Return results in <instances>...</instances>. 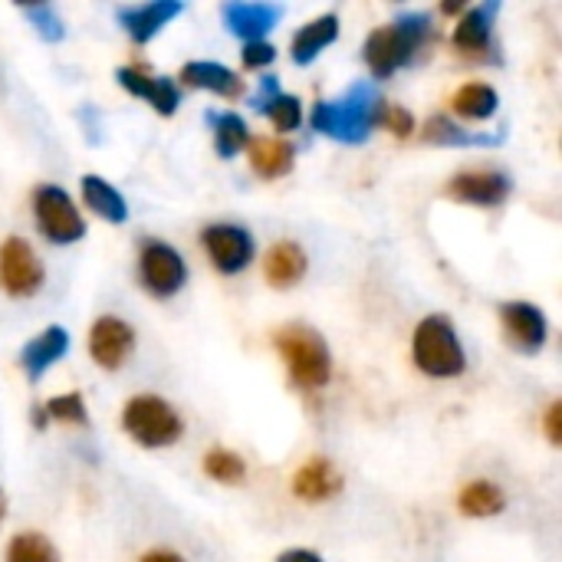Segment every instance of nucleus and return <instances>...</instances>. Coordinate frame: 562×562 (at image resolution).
Instances as JSON below:
<instances>
[{
  "label": "nucleus",
  "instance_id": "1",
  "mask_svg": "<svg viewBox=\"0 0 562 562\" xmlns=\"http://www.w3.org/2000/svg\"><path fill=\"white\" fill-rule=\"evenodd\" d=\"M431 40V16L422 10H408L395 16L389 26H379L366 40V63L375 79H389L402 66L415 59V53Z\"/></svg>",
  "mask_w": 562,
  "mask_h": 562
},
{
  "label": "nucleus",
  "instance_id": "2",
  "mask_svg": "<svg viewBox=\"0 0 562 562\" xmlns=\"http://www.w3.org/2000/svg\"><path fill=\"white\" fill-rule=\"evenodd\" d=\"M379 109L382 99L369 82H356L342 99L319 102L313 109V128L326 138L346 142V145H362L372 128L379 125Z\"/></svg>",
  "mask_w": 562,
  "mask_h": 562
},
{
  "label": "nucleus",
  "instance_id": "3",
  "mask_svg": "<svg viewBox=\"0 0 562 562\" xmlns=\"http://www.w3.org/2000/svg\"><path fill=\"white\" fill-rule=\"evenodd\" d=\"M415 366L431 379H454L468 369L464 346L448 316H425L412 339Z\"/></svg>",
  "mask_w": 562,
  "mask_h": 562
},
{
  "label": "nucleus",
  "instance_id": "4",
  "mask_svg": "<svg viewBox=\"0 0 562 562\" xmlns=\"http://www.w3.org/2000/svg\"><path fill=\"white\" fill-rule=\"evenodd\" d=\"M277 349L293 375L296 385L303 389H323L333 375V359L326 339L303 323H290L277 333Z\"/></svg>",
  "mask_w": 562,
  "mask_h": 562
},
{
  "label": "nucleus",
  "instance_id": "5",
  "mask_svg": "<svg viewBox=\"0 0 562 562\" xmlns=\"http://www.w3.org/2000/svg\"><path fill=\"white\" fill-rule=\"evenodd\" d=\"M122 428L142 448H168L181 438V415L158 395H135L122 412Z\"/></svg>",
  "mask_w": 562,
  "mask_h": 562
},
{
  "label": "nucleus",
  "instance_id": "6",
  "mask_svg": "<svg viewBox=\"0 0 562 562\" xmlns=\"http://www.w3.org/2000/svg\"><path fill=\"white\" fill-rule=\"evenodd\" d=\"M33 214H36V224H40V231H43V237L49 244H76L86 234V224H82L72 198L56 184L36 188Z\"/></svg>",
  "mask_w": 562,
  "mask_h": 562
},
{
  "label": "nucleus",
  "instance_id": "7",
  "mask_svg": "<svg viewBox=\"0 0 562 562\" xmlns=\"http://www.w3.org/2000/svg\"><path fill=\"white\" fill-rule=\"evenodd\" d=\"M0 286L16 300H26L43 286V263L23 237H7L0 244Z\"/></svg>",
  "mask_w": 562,
  "mask_h": 562
},
{
  "label": "nucleus",
  "instance_id": "8",
  "mask_svg": "<svg viewBox=\"0 0 562 562\" xmlns=\"http://www.w3.org/2000/svg\"><path fill=\"white\" fill-rule=\"evenodd\" d=\"M138 277L151 296L165 300V296H175L188 283V267L175 247L151 240V244H145V250L138 257Z\"/></svg>",
  "mask_w": 562,
  "mask_h": 562
},
{
  "label": "nucleus",
  "instance_id": "9",
  "mask_svg": "<svg viewBox=\"0 0 562 562\" xmlns=\"http://www.w3.org/2000/svg\"><path fill=\"white\" fill-rule=\"evenodd\" d=\"M201 244H204L211 263L227 277L247 270L250 260H254V237H250V231H244L237 224H211V227H204Z\"/></svg>",
  "mask_w": 562,
  "mask_h": 562
},
{
  "label": "nucleus",
  "instance_id": "10",
  "mask_svg": "<svg viewBox=\"0 0 562 562\" xmlns=\"http://www.w3.org/2000/svg\"><path fill=\"white\" fill-rule=\"evenodd\" d=\"M448 198L474 207H501L510 198V178L497 168H471L448 181Z\"/></svg>",
  "mask_w": 562,
  "mask_h": 562
},
{
  "label": "nucleus",
  "instance_id": "11",
  "mask_svg": "<svg viewBox=\"0 0 562 562\" xmlns=\"http://www.w3.org/2000/svg\"><path fill=\"white\" fill-rule=\"evenodd\" d=\"M501 323H504V336L507 342L524 352V356H537L547 346L550 326L540 306L533 303H504L501 306Z\"/></svg>",
  "mask_w": 562,
  "mask_h": 562
},
{
  "label": "nucleus",
  "instance_id": "12",
  "mask_svg": "<svg viewBox=\"0 0 562 562\" xmlns=\"http://www.w3.org/2000/svg\"><path fill=\"white\" fill-rule=\"evenodd\" d=\"M135 349V333L125 319L119 316H99L92 333H89V352L95 359V366L115 372L125 366V359Z\"/></svg>",
  "mask_w": 562,
  "mask_h": 562
},
{
  "label": "nucleus",
  "instance_id": "13",
  "mask_svg": "<svg viewBox=\"0 0 562 562\" xmlns=\"http://www.w3.org/2000/svg\"><path fill=\"white\" fill-rule=\"evenodd\" d=\"M115 79L122 82L125 92L138 95V99H148L155 105L158 115H175L178 105H181V92L171 79H161V76H148L145 69L138 66H122L115 72Z\"/></svg>",
  "mask_w": 562,
  "mask_h": 562
},
{
  "label": "nucleus",
  "instance_id": "14",
  "mask_svg": "<svg viewBox=\"0 0 562 562\" xmlns=\"http://www.w3.org/2000/svg\"><path fill=\"white\" fill-rule=\"evenodd\" d=\"M181 0H155V3H138V7H122L119 10V23L125 26V33L135 43H148L155 40L178 13H181Z\"/></svg>",
  "mask_w": 562,
  "mask_h": 562
},
{
  "label": "nucleus",
  "instance_id": "15",
  "mask_svg": "<svg viewBox=\"0 0 562 562\" xmlns=\"http://www.w3.org/2000/svg\"><path fill=\"white\" fill-rule=\"evenodd\" d=\"M224 23L234 36H240L244 43H257L263 40L283 16V7L273 3H224Z\"/></svg>",
  "mask_w": 562,
  "mask_h": 562
},
{
  "label": "nucleus",
  "instance_id": "16",
  "mask_svg": "<svg viewBox=\"0 0 562 562\" xmlns=\"http://www.w3.org/2000/svg\"><path fill=\"white\" fill-rule=\"evenodd\" d=\"M293 494L306 504H326L342 494V474L333 461L313 458L293 474Z\"/></svg>",
  "mask_w": 562,
  "mask_h": 562
},
{
  "label": "nucleus",
  "instance_id": "17",
  "mask_svg": "<svg viewBox=\"0 0 562 562\" xmlns=\"http://www.w3.org/2000/svg\"><path fill=\"white\" fill-rule=\"evenodd\" d=\"M501 3L491 0L484 7H471L464 10V16L454 26V46L468 56H481L491 49V36H494V16H497Z\"/></svg>",
  "mask_w": 562,
  "mask_h": 562
},
{
  "label": "nucleus",
  "instance_id": "18",
  "mask_svg": "<svg viewBox=\"0 0 562 562\" xmlns=\"http://www.w3.org/2000/svg\"><path fill=\"white\" fill-rule=\"evenodd\" d=\"M69 352V333L63 326H49L43 329L36 339H30L20 352V366L26 372V379H40L53 362H59Z\"/></svg>",
  "mask_w": 562,
  "mask_h": 562
},
{
  "label": "nucleus",
  "instance_id": "19",
  "mask_svg": "<svg viewBox=\"0 0 562 562\" xmlns=\"http://www.w3.org/2000/svg\"><path fill=\"white\" fill-rule=\"evenodd\" d=\"M181 79H184L191 89H207V92L224 95V99H240V95H244V79H240L234 69L221 66V63H207V59L184 63Z\"/></svg>",
  "mask_w": 562,
  "mask_h": 562
},
{
  "label": "nucleus",
  "instance_id": "20",
  "mask_svg": "<svg viewBox=\"0 0 562 562\" xmlns=\"http://www.w3.org/2000/svg\"><path fill=\"white\" fill-rule=\"evenodd\" d=\"M263 273H267V283H270V286H277V290H290V286H296V283L306 277V254H303V247H300V244H293V240L277 244V247L267 254Z\"/></svg>",
  "mask_w": 562,
  "mask_h": 562
},
{
  "label": "nucleus",
  "instance_id": "21",
  "mask_svg": "<svg viewBox=\"0 0 562 562\" xmlns=\"http://www.w3.org/2000/svg\"><path fill=\"white\" fill-rule=\"evenodd\" d=\"M336 36H339V16L336 13H323V16L310 20L293 36V63L310 66L329 43H336Z\"/></svg>",
  "mask_w": 562,
  "mask_h": 562
},
{
  "label": "nucleus",
  "instance_id": "22",
  "mask_svg": "<svg viewBox=\"0 0 562 562\" xmlns=\"http://www.w3.org/2000/svg\"><path fill=\"white\" fill-rule=\"evenodd\" d=\"M82 201L92 214H99L109 224H125L128 221V204L125 198L99 175H82Z\"/></svg>",
  "mask_w": 562,
  "mask_h": 562
},
{
  "label": "nucleus",
  "instance_id": "23",
  "mask_svg": "<svg viewBox=\"0 0 562 562\" xmlns=\"http://www.w3.org/2000/svg\"><path fill=\"white\" fill-rule=\"evenodd\" d=\"M293 158H296V151H293V145L283 142V138H254V142H250V165H254V171H257L260 178H267V181L290 175Z\"/></svg>",
  "mask_w": 562,
  "mask_h": 562
},
{
  "label": "nucleus",
  "instance_id": "24",
  "mask_svg": "<svg viewBox=\"0 0 562 562\" xmlns=\"http://www.w3.org/2000/svg\"><path fill=\"white\" fill-rule=\"evenodd\" d=\"M504 491L491 481H474L461 491L458 497V507L464 517H474V520H484V517H497L504 510Z\"/></svg>",
  "mask_w": 562,
  "mask_h": 562
},
{
  "label": "nucleus",
  "instance_id": "25",
  "mask_svg": "<svg viewBox=\"0 0 562 562\" xmlns=\"http://www.w3.org/2000/svg\"><path fill=\"white\" fill-rule=\"evenodd\" d=\"M451 105H454L458 115L484 122V119H491V115L497 112L501 95H497V89L487 86V82H468L464 89H458V95H454Z\"/></svg>",
  "mask_w": 562,
  "mask_h": 562
},
{
  "label": "nucleus",
  "instance_id": "26",
  "mask_svg": "<svg viewBox=\"0 0 562 562\" xmlns=\"http://www.w3.org/2000/svg\"><path fill=\"white\" fill-rule=\"evenodd\" d=\"M214 122V148L221 158H234L250 145V132L247 122L237 112H224V115H211Z\"/></svg>",
  "mask_w": 562,
  "mask_h": 562
},
{
  "label": "nucleus",
  "instance_id": "27",
  "mask_svg": "<svg viewBox=\"0 0 562 562\" xmlns=\"http://www.w3.org/2000/svg\"><path fill=\"white\" fill-rule=\"evenodd\" d=\"M425 142H431V145H458V148H464V145H497L501 138H491V135H471V132H464L461 125H454L451 119L435 115V119L425 125Z\"/></svg>",
  "mask_w": 562,
  "mask_h": 562
},
{
  "label": "nucleus",
  "instance_id": "28",
  "mask_svg": "<svg viewBox=\"0 0 562 562\" xmlns=\"http://www.w3.org/2000/svg\"><path fill=\"white\" fill-rule=\"evenodd\" d=\"M3 562H59V557L43 533H20L10 540Z\"/></svg>",
  "mask_w": 562,
  "mask_h": 562
},
{
  "label": "nucleus",
  "instance_id": "29",
  "mask_svg": "<svg viewBox=\"0 0 562 562\" xmlns=\"http://www.w3.org/2000/svg\"><path fill=\"white\" fill-rule=\"evenodd\" d=\"M204 474L217 484H240L247 477V464L234 454V451H224V448H214L207 458H204Z\"/></svg>",
  "mask_w": 562,
  "mask_h": 562
},
{
  "label": "nucleus",
  "instance_id": "30",
  "mask_svg": "<svg viewBox=\"0 0 562 562\" xmlns=\"http://www.w3.org/2000/svg\"><path fill=\"white\" fill-rule=\"evenodd\" d=\"M260 112H263L280 132H293V128H300V122H303V105H300V99H296V95H286V92H277Z\"/></svg>",
  "mask_w": 562,
  "mask_h": 562
},
{
  "label": "nucleus",
  "instance_id": "31",
  "mask_svg": "<svg viewBox=\"0 0 562 562\" xmlns=\"http://www.w3.org/2000/svg\"><path fill=\"white\" fill-rule=\"evenodd\" d=\"M20 10H23V16L33 23V30H36L46 43L63 40L66 26H63V16L56 13V7H49V3H36V7H20Z\"/></svg>",
  "mask_w": 562,
  "mask_h": 562
},
{
  "label": "nucleus",
  "instance_id": "32",
  "mask_svg": "<svg viewBox=\"0 0 562 562\" xmlns=\"http://www.w3.org/2000/svg\"><path fill=\"white\" fill-rule=\"evenodd\" d=\"M43 412H46V418L63 422V425H86V405H82V395L79 392L56 395L53 402H46Z\"/></svg>",
  "mask_w": 562,
  "mask_h": 562
},
{
  "label": "nucleus",
  "instance_id": "33",
  "mask_svg": "<svg viewBox=\"0 0 562 562\" xmlns=\"http://www.w3.org/2000/svg\"><path fill=\"white\" fill-rule=\"evenodd\" d=\"M379 125H385L395 138H408L415 132L412 112H405L402 105H389V102H382V109H379Z\"/></svg>",
  "mask_w": 562,
  "mask_h": 562
},
{
  "label": "nucleus",
  "instance_id": "34",
  "mask_svg": "<svg viewBox=\"0 0 562 562\" xmlns=\"http://www.w3.org/2000/svg\"><path fill=\"white\" fill-rule=\"evenodd\" d=\"M277 59V49L263 40L257 43H244V66L247 69H260V66H270Z\"/></svg>",
  "mask_w": 562,
  "mask_h": 562
},
{
  "label": "nucleus",
  "instance_id": "35",
  "mask_svg": "<svg viewBox=\"0 0 562 562\" xmlns=\"http://www.w3.org/2000/svg\"><path fill=\"white\" fill-rule=\"evenodd\" d=\"M547 438H550V445H553V448H560L562 445V405L560 402H553V405H550V412H547Z\"/></svg>",
  "mask_w": 562,
  "mask_h": 562
},
{
  "label": "nucleus",
  "instance_id": "36",
  "mask_svg": "<svg viewBox=\"0 0 562 562\" xmlns=\"http://www.w3.org/2000/svg\"><path fill=\"white\" fill-rule=\"evenodd\" d=\"M277 562H323L313 550H286V553H280V560Z\"/></svg>",
  "mask_w": 562,
  "mask_h": 562
},
{
  "label": "nucleus",
  "instance_id": "37",
  "mask_svg": "<svg viewBox=\"0 0 562 562\" xmlns=\"http://www.w3.org/2000/svg\"><path fill=\"white\" fill-rule=\"evenodd\" d=\"M142 562H184L175 550H151V553H145Z\"/></svg>",
  "mask_w": 562,
  "mask_h": 562
},
{
  "label": "nucleus",
  "instance_id": "38",
  "mask_svg": "<svg viewBox=\"0 0 562 562\" xmlns=\"http://www.w3.org/2000/svg\"><path fill=\"white\" fill-rule=\"evenodd\" d=\"M33 425L36 428H46V412L43 408H33Z\"/></svg>",
  "mask_w": 562,
  "mask_h": 562
},
{
  "label": "nucleus",
  "instance_id": "39",
  "mask_svg": "<svg viewBox=\"0 0 562 562\" xmlns=\"http://www.w3.org/2000/svg\"><path fill=\"white\" fill-rule=\"evenodd\" d=\"M441 10H445V13H461V10H464V3H461V0H458V3H445Z\"/></svg>",
  "mask_w": 562,
  "mask_h": 562
},
{
  "label": "nucleus",
  "instance_id": "40",
  "mask_svg": "<svg viewBox=\"0 0 562 562\" xmlns=\"http://www.w3.org/2000/svg\"><path fill=\"white\" fill-rule=\"evenodd\" d=\"M3 517H7V501H3V494H0V524H3Z\"/></svg>",
  "mask_w": 562,
  "mask_h": 562
}]
</instances>
